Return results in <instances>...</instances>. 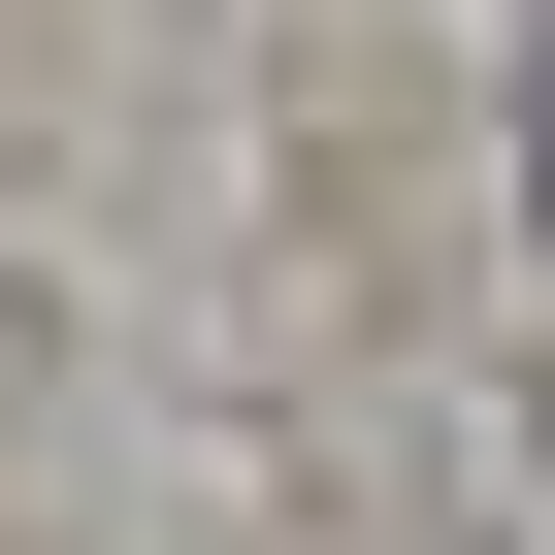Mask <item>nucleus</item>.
Masks as SVG:
<instances>
[{
  "label": "nucleus",
  "mask_w": 555,
  "mask_h": 555,
  "mask_svg": "<svg viewBox=\"0 0 555 555\" xmlns=\"http://www.w3.org/2000/svg\"><path fill=\"white\" fill-rule=\"evenodd\" d=\"M522 164H555V66H522Z\"/></svg>",
  "instance_id": "f257e3e1"
}]
</instances>
